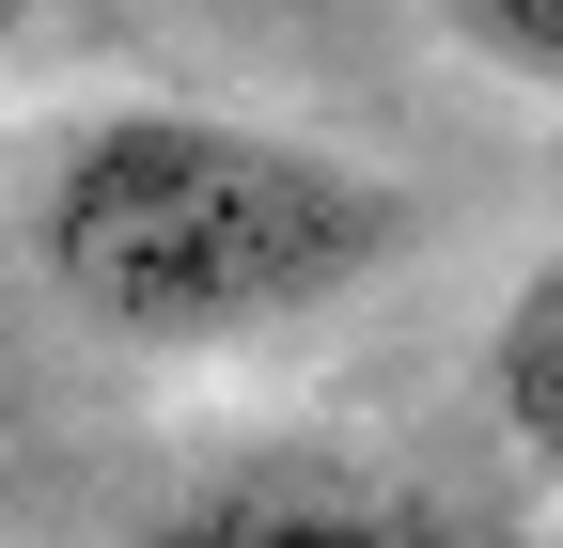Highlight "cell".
Returning a JSON list of instances; mask_svg holds the SVG:
<instances>
[{"mask_svg": "<svg viewBox=\"0 0 563 548\" xmlns=\"http://www.w3.org/2000/svg\"><path fill=\"white\" fill-rule=\"evenodd\" d=\"M391 251H407L391 173L282 142V125H235V110H95L32 204L47 298L110 346H157V361L298 329L329 298H361Z\"/></svg>", "mask_w": 563, "mask_h": 548, "instance_id": "obj_1", "label": "cell"}, {"mask_svg": "<svg viewBox=\"0 0 563 548\" xmlns=\"http://www.w3.org/2000/svg\"><path fill=\"white\" fill-rule=\"evenodd\" d=\"M485 407H501V439H517V454L563 470V251L501 298V329H485Z\"/></svg>", "mask_w": 563, "mask_h": 548, "instance_id": "obj_3", "label": "cell"}, {"mask_svg": "<svg viewBox=\"0 0 563 548\" xmlns=\"http://www.w3.org/2000/svg\"><path fill=\"white\" fill-rule=\"evenodd\" d=\"M485 79H517V95H563V0H422Z\"/></svg>", "mask_w": 563, "mask_h": 548, "instance_id": "obj_4", "label": "cell"}, {"mask_svg": "<svg viewBox=\"0 0 563 548\" xmlns=\"http://www.w3.org/2000/svg\"><path fill=\"white\" fill-rule=\"evenodd\" d=\"M125 548H501V533H485L470 502H439V486H407V470H376V454L282 439V454L188 470Z\"/></svg>", "mask_w": 563, "mask_h": 548, "instance_id": "obj_2", "label": "cell"}]
</instances>
